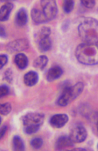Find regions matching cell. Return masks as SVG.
<instances>
[{
  "label": "cell",
  "instance_id": "7c38bea8",
  "mask_svg": "<svg viewBox=\"0 0 98 151\" xmlns=\"http://www.w3.org/2000/svg\"><path fill=\"white\" fill-rule=\"evenodd\" d=\"M13 7V4L9 2H6L1 6L0 10V19L1 21H6L9 19Z\"/></svg>",
  "mask_w": 98,
  "mask_h": 151
},
{
  "label": "cell",
  "instance_id": "ba28073f",
  "mask_svg": "<svg viewBox=\"0 0 98 151\" xmlns=\"http://www.w3.org/2000/svg\"><path fill=\"white\" fill-rule=\"evenodd\" d=\"M69 117L65 114H57L51 118L50 123L53 127L59 129L63 127L68 122Z\"/></svg>",
  "mask_w": 98,
  "mask_h": 151
},
{
  "label": "cell",
  "instance_id": "5bb4252c",
  "mask_svg": "<svg viewBox=\"0 0 98 151\" xmlns=\"http://www.w3.org/2000/svg\"><path fill=\"white\" fill-rule=\"evenodd\" d=\"M27 12L25 9L21 8L19 9L16 15L15 22L16 25L19 26H23L26 25L27 22Z\"/></svg>",
  "mask_w": 98,
  "mask_h": 151
},
{
  "label": "cell",
  "instance_id": "e0dca14e",
  "mask_svg": "<svg viewBox=\"0 0 98 151\" xmlns=\"http://www.w3.org/2000/svg\"><path fill=\"white\" fill-rule=\"evenodd\" d=\"M39 49L42 52L49 51L52 47L51 40L49 37L44 38L40 39L39 41Z\"/></svg>",
  "mask_w": 98,
  "mask_h": 151
},
{
  "label": "cell",
  "instance_id": "d6986e66",
  "mask_svg": "<svg viewBox=\"0 0 98 151\" xmlns=\"http://www.w3.org/2000/svg\"><path fill=\"white\" fill-rule=\"evenodd\" d=\"M51 30L50 27H43L41 28L38 33L39 39H42L44 38L49 37V35L51 34Z\"/></svg>",
  "mask_w": 98,
  "mask_h": 151
},
{
  "label": "cell",
  "instance_id": "d4e9b609",
  "mask_svg": "<svg viewBox=\"0 0 98 151\" xmlns=\"http://www.w3.org/2000/svg\"><path fill=\"white\" fill-rule=\"evenodd\" d=\"M8 61V57L5 54H2L1 55V68L4 66Z\"/></svg>",
  "mask_w": 98,
  "mask_h": 151
},
{
  "label": "cell",
  "instance_id": "5b68a950",
  "mask_svg": "<svg viewBox=\"0 0 98 151\" xmlns=\"http://www.w3.org/2000/svg\"><path fill=\"white\" fill-rule=\"evenodd\" d=\"M40 6L48 22L55 18L58 12L56 1L52 0H44L40 1Z\"/></svg>",
  "mask_w": 98,
  "mask_h": 151
},
{
  "label": "cell",
  "instance_id": "f1b7e54d",
  "mask_svg": "<svg viewBox=\"0 0 98 151\" xmlns=\"http://www.w3.org/2000/svg\"><path fill=\"white\" fill-rule=\"evenodd\" d=\"M97 130H98V122H97Z\"/></svg>",
  "mask_w": 98,
  "mask_h": 151
},
{
  "label": "cell",
  "instance_id": "83f0119b",
  "mask_svg": "<svg viewBox=\"0 0 98 151\" xmlns=\"http://www.w3.org/2000/svg\"><path fill=\"white\" fill-rule=\"evenodd\" d=\"M9 71H7V74L6 75V78H7V79H8V80H11V73H9Z\"/></svg>",
  "mask_w": 98,
  "mask_h": 151
},
{
  "label": "cell",
  "instance_id": "4316f807",
  "mask_svg": "<svg viewBox=\"0 0 98 151\" xmlns=\"http://www.w3.org/2000/svg\"><path fill=\"white\" fill-rule=\"evenodd\" d=\"M5 35H6V33H5L4 28L2 26H1V37H4Z\"/></svg>",
  "mask_w": 98,
  "mask_h": 151
},
{
  "label": "cell",
  "instance_id": "44dd1931",
  "mask_svg": "<svg viewBox=\"0 0 98 151\" xmlns=\"http://www.w3.org/2000/svg\"><path fill=\"white\" fill-rule=\"evenodd\" d=\"M11 105L9 103H6L2 104L1 105V113L2 115H7L11 112Z\"/></svg>",
  "mask_w": 98,
  "mask_h": 151
},
{
  "label": "cell",
  "instance_id": "8992f818",
  "mask_svg": "<svg viewBox=\"0 0 98 151\" xmlns=\"http://www.w3.org/2000/svg\"><path fill=\"white\" fill-rule=\"evenodd\" d=\"M86 129L81 125H77L72 129L70 137L74 143H81L87 137Z\"/></svg>",
  "mask_w": 98,
  "mask_h": 151
},
{
  "label": "cell",
  "instance_id": "ac0fdd59",
  "mask_svg": "<svg viewBox=\"0 0 98 151\" xmlns=\"http://www.w3.org/2000/svg\"><path fill=\"white\" fill-rule=\"evenodd\" d=\"M13 147L14 150L16 151H23L25 150V145L23 141L20 137L15 136L13 139Z\"/></svg>",
  "mask_w": 98,
  "mask_h": 151
},
{
  "label": "cell",
  "instance_id": "cb8c5ba5",
  "mask_svg": "<svg viewBox=\"0 0 98 151\" xmlns=\"http://www.w3.org/2000/svg\"><path fill=\"white\" fill-rule=\"evenodd\" d=\"M9 92V88L8 86L6 85H2L1 86V91H0V94H1V97L5 96H7Z\"/></svg>",
  "mask_w": 98,
  "mask_h": 151
},
{
  "label": "cell",
  "instance_id": "9a60e30c",
  "mask_svg": "<svg viewBox=\"0 0 98 151\" xmlns=\"http://www.w3.org/2000/svg\"><path fill=\"white\" fill-rule=\"evenodd\" d=\"M15 63L18 68L23 70L28 65V58L23 53H18L15 57Z\"/></svg>",
  "mask_w": 98,
  "mask_h": 151
},
{
  "label": "cell",
  "instance_id": "9c48e42d",
  "mask_svg": "<svg viewBox=\"0 0 98 151\" xmlns=\"http://www.w3.org/2000/svg\"><path fill=\"white\" fill-rule=\"evenodd\" d=\"M31 17L33 21L35 23L40 24L48 22L43 13H42L40 9L38 7H34L32 9Z\"/></svg>",
  "mask_w": 98,
  "mask_h": 151
},
{
  "label": "cell",
  "instance_id": "f546056e",
  "mask_svg": "<svg viewBox=\"0 0 98 151\" xmlns=\"http://www.w3.org/2000/svg\"></svg>",
  "mask_w": 98,
  "mask_h": 151
},
{
  "label": "cell",
  "instance_id": "3957f363",
  "mask_svg": "<svg viewBox=\"0 0 98 151\" xmlns=\"http://www.w3.org/2000/svg\"><path fill=\"white\" fill-rule=\"evenodd\" d=\"M84 88V85L82 82L77 83L73 86L65 85L58 99L57 104L61 106L68 105L82 93Z\"/></svg>",
  "mask_w": 98,
  "mask_h": 151
},
{
  "label": "cell",
  "instance_id": "ffe728a7",
  "mask_svg": "<svg viewBox=\"0 0 98 151\" xmlns=\"http://www.w3.org/2000/svg\"><path fill=\"white\" fill-rule=\"evenodd\" d=\"M74 1L71 0H65L63 1V9L65 13H69L73 9Z\"/></svg>",
  "mask_w": 98,
  "mask_h": 151
},
{
  "label": "cell",
  "instance_id": "8fae6325",
  "mask_svg": "<svg viewBox=\"0 0 98 151\" xmlns=\"http://www.w3.org/2000/svg\"><path fill=\"white\" fill-rule=\"evenodd\" d=\"M63 70L59 66H54L48 70L47 74V79L48 81H53L61 77Z\"/></svg>",
  "mask_w": 98,
  "mask_h": 151
},
{
  "label": "cell",
  "instance_id": "4fadbf2b",
  "mask_svg": "<svg viewBox=\"0 0 98 151\" xmlns=\"http://www.w3.org/2000/svg\"><path fill=\"white\" fill-rule=\"evenodd\" d=\"M38 79L39 76L37 73L33 71H31L26 74L23 78V81L26 86H32L36 84Z\"/></svg>",
  "mask_w": 98,
  "mask_h": 151
},
{
  "label": "cell",
  "instance_id": "30bf717a",
  "mask_svg": "<svg viewBox=\"0 0 98 151\" xmlns=\"http://www.w3.org/2000/svg\"><path fill=\"white\" fill-rule=\"evenodd\" d=\"M73 143L70 137L62 136L56 141L55 147L58 150H63L67 148L72 147L73 145Z\"/></svg>",
  "mask_w": 98,
  "mask_h": 151
},
{
  "label": "cell",
  "instance_id": "52a82bcc",
  "mask_svg": "<svg viewBox=\"0 0 98 151\" xmlns=\"http://www.w3.org/2000/svg\"><path fill=\"white\" fill-rule=\"evenodd\" d=\"M28 47L29 42L27 39H20L9 42L6 46V49L9 52L13 53L25 50Z\"/></svg>",
  "mask_w": 98,
  "mask_h": 151
},
{
  "label": "cell",
  "instance_id": "484cf974",
  "mask_svg": "<svg viewBox=\"0 0 98 151\" xmlns=\"http://www.w3.org/2000/svg\"><path fill=\"white\" fill-rule=\"evenodd\" d=\"M7 129V127L6 126H4L1 127V138H2V137L4 136Z\"/></svg>",
  "mask_w": 98,
  "mask_h": 151
},
{
  "label": "cell",
  "instance_id": "603a6c76",
  "mask_svg": "<svg viewBox=\"0 0 98 151\" xmlns=\"http://www.w3.org/2000/svg\"><path fill=\"white\" fill-rule=\"evenodd\" d=\"M82 4L87 8L92 9L94 8L96 2L94 1L88 0V1H81Z\"/></svg>",
  "mask_w": 98,
  "mask_h": 151
},
{
  "label": "cell",
  "instance_id": "6da1fadb",
  "mask_svg": "<svg viewBox=\"0 0 98 151\" xmlns=\"http://www.w3.org/2000/svg\"><path fill=\"white\" fill-rule=\"evenodd\" d=\"M78 32L84 42L98 45V20L96 19L85 18L78 26Z\"/></svg>",
  "mask_w": 98,
  "mask_h": 151
},
{
  "label": "cell",
  "instance_id": "7402d4cb",
  "mask_svg": "<svg viewBox=\"0 0 98 151\" xmlns=\"http://www.w3.org/2000/svg\"><path fill=\"white\" fill-rule=\"evenodd\" d=\"M43 142L40 137H35L31 141V145L33 148L38 149L40 148L43 145Z\"/></svg>",
  "mask_w": 98,
  "mask_h": 151
},
{
  "label": "cell",
  "instance_id": "7a4b0ae2",
  "mask_svg": "<svg viewBox=\"0 0 98 151\" xmlns=\"http://www.w3.org/2000/svg\"><path fill=\"white\" fill-rule=\"evenodd\" d=\"M75 55L78 61L83 64H98V45L83 42L77 47Z\"/></svg>",
  "mask_w": 98,
  "mask_h": 151
},
{
  "label": "cell",
  "instance_id": "277c9868",
  "mask_svg": "<svg viewBox=\"0 0 98 151\" xmlns=\"http://www.w3.org/2000/svg\"><path fill=\"white\" fill-rule=\"evenodd\" d=\"M43 114L38 112L28 113L23 117L24 131L27 134H33L37 132L44 120Z\"/></svg>",
  "mask_w": 98,
  "mask_h": 151
},
{
  "label": "cell",
  "instance_id": "2e32d148",
  "mask_svg": "<svg viewBox=\"0 0 98 151\" xmlns=\"http://www.w3.org/2000/svg\"><path fill=\"white\" fill-rule=\"evenodd\" d=\"M48 61V58L46 56H40L35 59L33 63V66L35 68L39 70H43L47 66Z\"/></svg>",
  "mask_w": 98,
  "mask_h": 151
}]
</instances>
